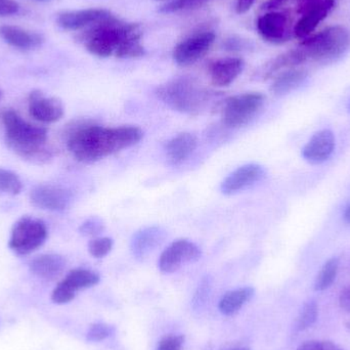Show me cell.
Returning a JSON list of instances; mask_svg holds the SVG:
<instances>
[{
    "label": "cell",
    "mask_w": 350,
    "mask_h": 350,
    "mask_svg": "<svg viewBox=\"0 0 350 350\" xmlns=\"http://www.w3.org/2000/svg\"><path fill=\"white\" fill-rule=\"evenodd\" d=\"M114 327L110 325L105 324V323H96V324L90 326L86 339L90 342H100V341L106 340L109 337L114 334Z\"/></svg>",
    "instance_id": "obj_29"
},
{
    "label": "cell",
    "mask_w": 350,
    "mask_h": 350,
    "mask_svg": "<svg viewBox=\"0 0 350 350\" xmlns=\"http://www.w3.org/2000/svg\"><path fill=\"white\" fill-rule=\"evenodd\" d=\"M158 98L177 112L195 115L201 111L208 100L205 92L195 80L180 77L162 84L156 90Z\"/></svg>",
    "instance_id": "obj_4"
},
{
    "label": "cell",
    "mask_w": 350,
    "mask_h": 350,
    "mask_svg": "<svg viewBox=\"0 0 350 350\" xmlns=\"http://www.w3.org/2000/svg\"><path fill=\"white\" fill-rule=\"evenodd\" d=\"M72 200L73 196L71 191L59 185H38L30 193V201L33 206L49 211H63L67 209Z\"/></svg>",
    "instance_id": "obj_12"
},
{
    "label": "cell",
    "mask_w": 350,
    "mask_h": 350,
    "mask_svg": "<svg viewBox=\"0 0 350 350\" xmlns=\"http://www.w3.org/2000/svg\"><path fill=\"white\" fill-rule=\"evenodd\" d=\"M28 107L31 116L39 122H57L65 114V109L59 98L45 96L40 90L31 92Z\"/></svg>",
    "instance_id": "obj_13"
},
{
    "label": "cell",
    "mask_w": 350,
    "mask_h": 350,
    "mask_svg": "<svg viewBox=\"0 0 350 350\" xmlns=\"http://www.w3.org/2000/svg\"><path fill=\"white\" fill-rule=\"evenodd\" d=\"M8 147L23 159L43 163L51 157L47 149V129L25 121L18 113L6 110L2 113Z\"/></svg>",
    "instance_id": "obj_3"
},
{
    "label": "cell",
    "mask_w": 350,
    "mask_h": 350,
    "mask_svg": "<svg viewBox=\"0 0 350 350\" xmlns=\"http://www.w3.org/2000/svg\"><path fill=\"white\" fill-rule=\"evenodd\" d=\"M339 304L343 310L350 312V285L341 292Z\"/></svg>",
    "instance_id": "obj_35"
},
{
    "label": "cell",
    "mask_w": 350,
    "mask_h": 350,
    "mask_svg": "<svg viewBox=\"0 0 350 350\" xmlns=\"http://www.w3.org/2000/svg\"><path fill=\"white\" fill-rule=\"evenodd\" d=\"M22 189L23 183L18 174L0 168V193L16 196L21 193Z\"/></svg>",
    "instance_id": "obj_26"
},
{
    "label": "cell",
    "mask_w": 350,
    "mask_h": 350,
    "mask_svg": "<svg viewBox=\"0 0 350 350\" xmlns=\"http://www.w3.org/2000/svg\"><path fill=\"white\" fill-rule=\"evenodd\" d=\"M65 269V258L57 254L40 255L30 263L31 273L45 281L57 280Z\"/></svg>",
    "instance_id": "obj_22"
},
{
    "label": "cell",
    "mask_w": 350,
    "mask_h": 350,
    "mask_svg": "<svg viewBox=\"0 0 350 350\" xmlns=\"http://www.w3.org/2000/svg\"><path fill=\"white\" fill-rule=\"evenodd\" d=\"M211 279L209 277L204 278L201 283H200L195 295H193V308L196 310H201L205 306L206 301H207L208 297H209L210 292H211Z\"/></svg>",
    "instance_id": "obj_30"
},
{
    "label": "cell",
    "mask_w": 350,
    "mask_h": 350,
    "mask_svg": "<svg viewBox=\"0 0 350 350\" xmlns=\"http://www.w3.org/2000/svg\"><path fill=\"white\" fill-rule=\"evenodd\" d=\"M265 176V170L262 166L255 163L245 164L224 178L220 189L224 195H234L262 180Z\"/></svg>",
    "instance_id": "obj_14"
},
{
    "label": "cell",
    "mask_w": 350,
    "mask_h": 350,
    "mask_svg": "<svg viewBox=\"0 0 350 350\" xmlns=\"http://www.w3.org/2000/svg\"><path fill=\"white\" fill-rule=\"evenodd\" d=\"M256 0H237L236 10L238 14H245L248 12Z\"/></svg>",
    "instance_id": "obj_36"
},
{
    "label": "cell",
    "mask_w": 350,
    "mask_h": 350,
    "mask_svg": "<svg viewBox=\"0 0 350 350\" xmlns=\"http://www.w3.org/2000/svg\"><path fill=\"white\" fill-rule=\"evenodd\" d=\"M198 139L189 133H179L166 144L165 152L172 165H180L197 149Z\"/></svg>",
    "instance_id": "obj_21"
},
{
    "label": "cell",
    "mask_w": 350,
    "mask_h": 350,
    "mask_svg": "<svg viewBox=\"0 0 350 350\" xmlns=\"http://www.w3.org/2000/svg\"><path fill=\"white\" fill-rule=\"evenodd\" d=\"M232 350H250V349H244V347H242V349H232Z\"/></svg>",
    "instance_id": "obj_41"
},
{
    "label": "cell",
    "mask_w": 350,
    "mask_h": 350,
    "mask_svg": "<svg viewBox=\"0 0 350 350\" xmlns=\"http://www.w3.org/2000/svg\"><path fill=\"white\" fill-rule=\"evenodd\" d=\"M0 37L10 46L22 51H31L40 46L42 36L38 33L31 32L20 27L3 25L0 26Z\"/></svg>",
    "instance_id": "obj_20"
},
{
    "label": "cell",
    "mask_w": 350,
    "mask_h": 350,
    "mask_svg": "<svg viewBox=\"0 0 350 350\" xmlns=\"http://www.w3.org/2000/svg\"><path fill=\"white\" fill-rule=\"evenodd\" d=\"M254 294L255 290L252 287L239 288V289L226 292L218 304L219 312L224 316H232L237 314L239 310H242L245 304L252 299Z\"/></svg>",
    "instance_id": "obj_23"
},
{
    "label": "cell",
    "mask_w": 350,
    "mask_h": 350,
    "mask_svg": "<svg viewBox=\"0 0 350 350\" xmlns=\"http://www.w3.org/2000/svg\"><path fill=\"white\" fill-rule=\"evenodd\" d=\"M144 133L137 126L104 127L83 124L70 133L68 149L82 163H94L139 144Z\"/></svg>",
    "instance_id": "obj_1"
},
{
    "label": "cell",
    "mask_w": 350,
    "mask_h": 350,
    "mask_svg": "<svg viewBox=\"0 0 350 350\" xmlns=\"http://www.w3.org/2000/svg\"><path fill=\"white\" fill-rule=\"evenodd\" d=\"M335 0H323L317 5L302 14L301 18L298 21L293 29L294 35L297 38L306 39L316 30L317 27L322 23L334 10Z\"/></svg>",
    "instance_id": "obj_19"
},
{
    "label": "cell",
    "mask_w": 350,
    "mask_h": 350,
    "mask_svg": "<svg viewBox=\"0 0 350 350\" xmlns=\"http://www.w3.org/2000/svg\"><path fill=\"white\" fill-rule=\"evenodd\" d=\"M100 280V275L90 269H73L53 289L51 300L55 304H69L75 298L77 292L98 285Z\"/></svg>",
    "instance_id": "obj_8"
},
{
    "label": "cell",
    "mask_w": 350,
    "mask_h": 350,
    "mask_svg": "<svg viewBox=\"0 0 350 350\" xmlns=\"http://www.w3.org/2000/svg\"><path fill=\"white\" fill-rule=\"evenodd\" d=\"M265 98L259 92H248L230 96L222 108V123L230 129L248 124L265 105Z\"/></svg>",
    "instance_id": "obj_7"
},
{
    "label": "cell",
    "mask_w": 350,
    "mask_h": 350,
    "mask_svg": "<svg viewBox=\"0 0 350 350\" xmlns=\"http://www.w3.org/2000/svg\"><path fill=\"white\" fill-rule=\"evenodd\" d=\"M208 0H180L181 6L183 10H189V8H195L197 6L202 5Z\"/></svg>",
    "instance_id": "obj_39"
},
{
    "label": "cell",
    "mask_w": 350,
    "mask_h": 350,
    "mask_svg": "<svg viewBox=\"0 0 350 350\" xmlns=\"http://www.w3.org/2000/svg\"><path fill=\"white\" fill-rule=\"evenodd\" d=\"M298 1V12L300 14H304L306 10L312 8V6L317 5V4L322 2L323 0H297Z\"/></svg>",
    "instance_id": "obj_37"
},
{
    "label": "cell",
    "mask_w": 350,
    "mask_h": 350,
    "mask_svg": "<svg viewBox=\"0 0 350 350\" xmlns=\"http://www.w3.org/2000/svg\"><path fill=\"white\" fill-rule=\"evenodd\" d=\"M114 246V241L108 237L94 238L88 243V251L94 258H103L107 256Z\"/></svg>",
    "instance_id": "obj_28"
},
{
    "label": "cell",
    "mask_w": 350,
    "mask_h": 350,
    "mask_svg": "<svg viewBox=\"0 0 350 350\" xmlns=\"http://www.w3.org/2000/svg\"><path fill=\"white\" fill-rule=\"evenodd\" d=\"M215 41V34L212 31L193 33L183 39L175 46L174 59L179 66H189L207 55Z\"/></svg>",
    "instance_id": "obj_9"
},
{
    "label": "cell",
    "mask_w": 350,
    "mask_h": 350,
    "mask_svg": "<svg viewBox=\"0 0 350 350\" xmlns=\"http://www.w3.org/2000/svg\"><path fill=\"white\" fill-rule=\"evenodd\" d=\"M296 350H345L335 343L325 340L306 341Z\"/></svg>",
    "instance_id": "obj_32"
},
{
    "label": "cell",
    "mask_w": 350,
    "mask_h": 350,
    "mask_svg": "<svg viewBox=\"0 0 350 350\" xmlns=\"http://www.w3.org/2000/svg\"><path fill=\"white\" fill-rule=\"evenodd\" d=\"M105 230V224L103 220L98 217L88 218L80 226V234L85 237H96L102 234Z\"/></svg>",
    "instance_id": "obj_31"
},
{
    "label": "cell",
    "mask_w": 350,
    "mask_h": 350,
    "mask_svg": "<svg viewBox=\"0 0 350 350\" xmlns=\"http://www.w3.org/2000/svg\"><path fill=\"white\" fill-rule=\"evenodd\" d=\"M338 269L339 259L336 257L329 259L317 277L316 282H314V290L324 291L330 288L336 280Z\"/></svg>",
    "instance_id": "obj_25"
},
{
    "label": "cell",
    "mask_w": 350,
    "mask_h": 350,
    "mask_svg": "<svg viewBox=\"0 0 350 350\" xmlns=\"http://www.w3.org/2000/svg\"><path fill=\"white\" fill-rule=\"evenodd\" d=\"M318 318V304L312 300L308 301L302 308L296 323V330L304 331L312 327Z\"/></svg>",
    "instance_id": "obj_27"
},
{
    "label": "cell",
    "mask_w": 350,
    "mask_h": 350,
    "mask_svg": "<svg viewBox=\"0 0 350 350\" xmlns=\"http://www.w3.org/2000/svg\"><path fill=\"white\" fill-rule=\"evenodd\" d=\"M308 74L306 70L288 69L280 74L273 80L271 86V92L275 96H284L296 90L308 79Z\"/></svg>",
    "instance_id": "obj_24"
},
{
    "label": "cell",
    "mask_w": 350,
    "mask_h": 350,
    "mask_svg": "<svg viewBox=\"0 0 350 350\" xmlns=\"http://www.w3.org/2000/svg\"><path fill=\"white\" fill-rule=\"evenodd\" d=\"M2 98V92L1 90H0V100H1Z\"/></svg>",
    "instance_id": "obj_42"
},
{
    "label": "cell",
    "mask_w": 350,
    "mask_h": 350,
    "mask_svg": "<svg viewBox=\"0 0 350 350\" xmlns=\"http://www.w3.org/2000/svg\"><path fill=\"white\" fill-rule=\"evenodd\" d=\"M256 26L260 36L273 44L287 42L291 37V18L285 12H267L258 18Z\"/></svg>",
    "instance_id": "obj_11"
},
{
    "label": "cell",
    "mask_w": 350,
    "mask_h": 350,
    "mask_svg": "<svg viewBox=\"0 0 350 350\" xmlns=\"http://www.w3.org/2000/svg\"><path fill=\"white\" fill-rule=\"evenodd\" d=\"M112 16L110 12L102 8L64 12L57 16V24L65 30L76 31L94 26Z\"/></svg>",
    "instance_id": "obj_15"
},
{
    "label": "cell",
    "mask_w": 350,
    "mask_h": 350,
    "mask_svg": "<svg viewBox=\"0 0 350 350\" xmlns=\"http://www.w3.org/2000/svg\"><path fill=\"white\" fill-rule=\"evenodd\" d=\"M334 149V135L329 129H323L312 135L310 142L304 146L302 156L310 163L320 164L332 156Z\"/></svg>",
    "instance_id": "obj_18"
},
{
    "label": "cell",
    "mask_w": 350,
    "mask_h": 350,
    "mask_svg": "<svg viewBox=\"0 0 350 350\" xmlns=\"http://www.w3.org/2000/svg\"><path fill=\"white\" fill-rule=\"evenodd\" d=\"M349 111H350V106H349Z\"/></svg>",
    "instance_id": "obj_43"
},
{
    "label": "cell",
    "mask_w": 350,
    "mask_h": 350,
    "mask_svg": "<svg viewBox=\"0 0 350 350\" xmlns=\"http://www.w3.org/2000/svg\"><path fill=\"white\" fill-rule=\"evenodd\" d=\"M166 232L160 226H148L135 232L131 239V250L133 256L143 260L165 241Z\"/></svg>",
    "instance_id": "obj_16"
},
{
    "label": "cell",
    "mask_w": 350,
    "mask_h": 350,
    "mask_svg": "<svg viewBox=\"0 0 350 350\" xmlns=\"http://www.w3.org/2000/svg\"><path fill=\"white\" fill-rule=\"evenodd\" d=\"M245 63L240 57H222L212 62L209 66L211 83L216 88L230 85L244 70Z\"/></svg>",
    "instance_id": "obj_17"
},
{
    "label": "cell",
    "mask_w": 350,
    "mask_h": 350,
    "mask_svg": "<svg viewBox=\"0 0 350 350\" xmlns=\"http://www.w3.org/2000/svg\"><path fill=\"white\" fill-rule=\"evenodd\" d=\"M201 249L187 239L174 241L162 252L159 269L162 273H172L185 263H193L201 258Z\"/></svg>",
    "instance_id": "obj_10"
},
{
    "label": "cell",
    "mask_w": 350,
    "mask_h": 350,
    "mask_svg": "<svg viewBox=\"0 0 350 350\" xmlns=\"http://www.w3.org/2000/svg\"><path fill=\"white\" fill-rule=\"evenodd\" d=\"M183 336H170L165 337L160 341L157 350H181L183 349Z\"/></svg>",
    "instance_id": "obj_33"
},
{
    "label": "cell",
    "mask_w": 350,
    "mask_h": 350,
    "mask_svg": "<svg viewBox=\"0 0 350 350\" xmlns=\"http://www.w3.org/2000/svg\"><path fill=\"white\" fill-rule=\"evenodd\" d=\"M288 0H267L265 4L262 5V10H277V8H281L284 4L287 2Z\"/></svg>",
    "instance_id": "obj_38"
},
{
    "label": "cell",
    "mask_w": 350,
    "mask_h": 350,
    "mask_svg": "<svg viewBox=\"0 0 350 350\" xmlns=\"http://www.w3.org/2000/svg\"><path fill=\"white\" fill-rule=\"evenodd\" d=\"M142 35L139 25L122 22L112 14L90 27L82 39L86 49L96 57H108L114 55L119 59H133L145 55Z\"/></svg>",
    "instance_id": "obj_2"
},
{
    "label": "cell",
    "mask_w": 350,
    "mask_h": 350,
    "mask_svg": "<svg viewBox=\"0 0 350 350\" xmlns=\"http://www.w3.org/2000/svg\"><path fill=\"white\" fill-rule=\"evenodd\" d=\"M46 224L37 218L25 216L14 224L8 246L18 255H28L40 248L46 241Z\"/></svg>",
    "instance_id": "obj_6"
},
{
    "label": "cell",
    "mask_w": 350,
    "mask_h": 350,
    "mask_svg": "<svg viewBox=\"0 0 350 350\" xmlns=\"http://www.w3.org/2000/svg\"><path fill=\"white\" fill-rule=\"evenodd\" d=\"M20 5L16 0H0V16L18 14Z\"/></svg>",
    "instance_id": "obj_34"
},
{
    "label": "cell",
    "mask_w": 350,
    "mask_h": 350,
    "mask_svg": "<svg viewBox=\"0 0 350 350\" xmlns=\"http://www.w3.org/2000/svg\"><path fill=\"white\" fill-rule=\"evenodd\" d=\"M345 222L350 224V204L347 206V209H345Z\"/></svg>",
    "instance_id": "obj_40"
},
{
    "label": "cell",
    "mask_w": 350,
    "mask_h": 350,
    "mask_svg": "<svg viewBox=\"0 0 350 350\" xmlns=\"http://www.w3.org/2000/svg\"><path fill=\"white\" fill-rule=\"evenodd\" d=\"M349 44V31L342 26H332L314 36L304 39L298 49L306 62L328 63L345 55Z\"/></svg>",
    "instance_id": "obj_5"
}]
</instances>
